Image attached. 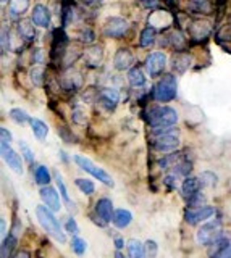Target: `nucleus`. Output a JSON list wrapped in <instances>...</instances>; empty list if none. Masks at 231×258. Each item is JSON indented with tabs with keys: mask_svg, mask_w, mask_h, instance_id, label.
<instances>
[{
	"mask_svg": "<svg viewBox=\"0 0 231 258\" xmlns=\"http://www.w3.org/2000/svg\"><path fill=\"white\" fill-rule=\"evenodd\" d=\"M141 118L150 126V129H166L177 126L178 111L168 105H149L142 108Z\"/></svg>",
	"mask_w": 231,
	"mask_h": 258,
	"instance_id": "obj_1",
	"label": "nucleus"
},
{
	"mask_svg": "<svg viewBox=\"0 0 231 258\" xmlns=\"http://www.w3.org/2000/svg\"><path fill=\"white\" fill-rule=\"evenodd\" d=\"M152 133V139H150V147L155 152H160L163 155L166 153H173L180 150L181 139H180V131L175 127H166V129H150Z\"/></svg>",
	"mask_w": 231,
	"mask_h": 258,
	"instance_id": "obj_2",
	"label": "nucleus"
},
{
	"mask_svg": "<svg viewBox=\"0 0 231 258\" xmlns=\"http://www.w3.org/2000/svg\"><path fill=\"white\" fill-rule=\"evenodd\" d=\"M36 218H37L39 224H41V228L45 231V234H49L53 240L60 242V244H65V242L68 240L65 228L62 226V221L55 216V213L52 212V210H49L44 205H37L36 207Z\"/></svg>",
	"mask_w": 231,
	"mask_h": 258,
	"instance_id": "obj_3",
	"label": "nucleus"
},
{
	"mask_svg": "<svg viewBox=\"0 0 231 258\" xmlns=\"http://www.w3.org/2000/svg\"><path fill=\"white\" fill-rule=\"evenodd\" d=\"M152 94V100L160 103H168L177 99L178 94V81L173 75H163L160 81H157V84L150 89Z\"/></svg>",
	"mask_w": 231,
	"mask_h": 258,
	"instance_id": "obj_4",
	"label": "nucleus"
},
{
	"mask_svg": "<svg viewBox=\"0 0 231 258\" xmlns=\"http://www.w3.org/2000/svg\"><path fill=\"white\" fill-rule=\"evenodd\" d=\"M71 158H73L75 163H76L79 168H81L84 173L91 174V176L94 177V179L100 181V184L107 185V187H113V185H115L113 179H111V176H110L103 168H100V166L95 165L91 158L83 157V155H73Z\"/></svg>",
	"mask_w": 231,
	"mask_h": 258,
	"instance_id": "obj_5",
	"label": "nucleus"
},
{
	"mask_svg": "<svg viewBox=\"0 0 231 258\" xmlns=\"http://www.w3.org/2000/svg\"><path fill=\"white\" fill-rule=\"evenodd\" d=\"M223 232H225V231H223L221 220H209V221H205L201 226V228L197 229L196 240H197L199 245L210 247L213 242L221 236Z\"/></svg>",
	"mask_w": 231,
	"mask_h": 258,
	"instance_id": "obj_6",
	"label": "nucleus"
},
{
	"mask_svg": "<svg viewBox=\"0 0 231 258\" xmlns=\"http://www.w3.org/2000/svg\"><path fill=\"white\" fill-rule=\"evenodd\" d=\"M217 213V208L213 205H201V207H188L183 215V220L189 226H199L204 221H209Z\"/></svg>",
	"mask_w": 231,
	"mask_h": 258,
	"instance_id": "obj_7",
	"label": "nucleus"
},
{
	"mask_svg": "<svg viewBox=\"0 0 231 258\" xmlns=\"http://www.w3.org/2000/svg\"><path fill=\"white\" fill-rule=\"evenodd\" d=\"M0 150H2V158L5 161V165L9 166L13 173H17V174L25 173V160H23L21 153H18L12 147V144L0 142Z\"/></svg>",
	"mask_w": 231,
	"mask_h": 258,
	"instance_id": "obj_8",
	"label": "nucleus"
},
{
	"mask_svg": "<svg viewBox=\"0 0 231 258\" xmlns=\"http://www.w3.org/2000/svg\"><path fill=\"white\" fill-rule=\"evenodd\" d=\"M68 47V36L63 28H57L52 32V47H50V58L52 61L62 60L63 55L67 53Z\"/></svg>",
	"mask_w": 231,
	"mask_h": 258,
	"instance_id": "obj_9",
	"label": "nucleus"
},
{
	"mask_svg": "<svg viewBox=\"0 0 231 258\" xmlns=\"http://www.w3.org/2000/svg\"><path fill=\"white\" fill-rule=\"evenodd\" d=\"M39 197L42 200V205L52 210L53 213H59L62 210V197L59 189H55L53 185H45V187L39 189Z\"/></svg>",
	"mask_w": 231,
	"mask_h": 258,
	"instance_id": "obj_10",
	"label": "nucleus"
},
{
	"mask_svg": "<svg viewBox=\"0 0 231 258\" xmlns=\"http://www.w3.org/2000/svg\"><path fill=\"white\" fill-rule=\"evenodd\" d=\"M202 189H204V184L199 176H189L186 179H183V182L180 185L183 200H185L186 204L189 200H193L196 196H199V194H202Z\"/></svg>",
	"mask_w": 231,
	"mask_h": 258,
	"instance_id": "obj_11",
	"label": "nucleus"
},
{
	"mask_svg": "<svg viewBox=\"0 0 231 258\" xmlns=\"http://www.w3.org/2000/svg\"><path fill=\"white\" fill-rule=\"evenodd\" d=\"M165 67H166V55L163 52L149 53L144 61V68L149 73V76H152V78L160 76L165 71Z\"/></svg>",
	"mask_w": 231,
	"mask_h": 258,
	"instance_id": "obj_12",
	"label": "nucleus"
},
{
	"mask_svg": "<svg viewBox=\"0 0 231 258\" xmlns=\"http://www.w3.org/2000/svg\"><path fill=\"white\" fill-rule=\"evenodd\" d=\"M99 103L103 110L107 111H115L118 103H120V92L113 87H102L97 94Z\"/></svg>",
	"mask_w": 231,
	"mask_h": 258,
	"instance_id": "obj_13",
	"label": "nucleus"
},
{
	"mask_svg": "<svg viewBox=\"0 0 231 258\" xmlns=\"http://www.w3.org/2000/svg\"><path fill=\"white\" fill-rule=\"evenodd\" d=\"M126 31H128V21L123 18H118V16L110 18L105 23V26H103V34L110 39H122L125 37Z\"/></svg>",
	"mask_w": 231,
	"mask_h": 258,
	"instance_id": "obj_14",
	"label": "nucleus"
},
{
	"mask_svg": "<svg viewBox=\"0 0 231 258\" xmlns=\"http://www.w3.org/2000/svg\"><path fill=\"white\" fill-rule=\"evenodd\" d=\"M189 36L191 39L194 40V42H202V40H205L207 37L210 36V32H212V26H210V23L209 21H205V20H193L189 23Z\"/></svg>",
	"mask_w": 231,
	"mask_h": 258,
	"instance_id": "obj_15",
	"label": "nucleus"
},
{
	"mask_svg": "<svg viewBox=\"0 0 231 258\" xmlns=\"http://www.w3.org/2000/svg\"><path fill=\"white\" fill-rule=\"evenodd\" d=\"M92 213L97 215L99 218H102L103 221L111 224V218H113L115 213V208H113V200L110 197H100L95 200L94 208H92Z\"/></svg>",
	"mask_w": 231,
	"mask_h": 258,
	"instance_id": "obj_16",
	"label": "nucleus"
},
{
	"mask_svg": "<svg viewBox=\"0 0 231 258\" xmlns=\"http://www.w3.org/2000/svg\"><path fill=\"white\" fill-rule=\"evenodd\" d=\"M53 179H55V184H57L59 192H60L62 202H63V204H65V207H67V210L70 212V215L76 213V212H78V207H76L75 202L71 200L70 192H68V187H67V184H65V181H63V177L60 176V173H59V171H53Z\"/></svg>",
	"mask_w": 231,
	"mask_h": 258,
	"instance_id": "obj_17",
	"label": "nucleus"
},
{
	"mask_svg": "<svg viewBox=\"0 0 231 258\" xmlns=\"http://www.w3.org/2000/svg\"><path fill=\"white\" fill-rule=\"evenodd\" d=\"M83 86V78L78 71H65V75L60 79V87L65 92H76L79 87Z\"/></svg>",
	"mask_w": 231,
	"mask_h": 258,
	"instance_id": "obj_18",
	"label": "nucleus"
},
{
	"mask_svg": "<svg viewBox=\"0 0 231 258\" xmlns=\"http://www.w3.org/2000/svg\"><path fill=\"white\" fill-rule=\"evenodd\" d=\"M186 155L183 152L177 150L173 153H166V155L160 157L157 160V166L162 169V171H166V173H171L175 168H177V165L180 163V161L185 158Z\"/></svg>",
	"mask_w": 231,
	"mask_h": 258,
	"instance_id": "obj_19",
	"label": "nucleus"
},
{
	"mask_svg": "<svg viewBox=\"0 0 231 258\" xmlns=\"http://www.w3.org/2000/svg\"><path fill=\"white\" fill-rule=\"evenodd\" d=\"M18 234L9 231V234L2 239V245H0V258H12L18 252Z\"/></svg>",
	"mask_w": 231,
	"mask_h": 258,
	"instance_id": "obj_20",
	"label": "nucleus"
},
{
	"mask_svg": "<svg viewBox=\"0 0 231 258\" xmlns=\"http://www.w3.org/2000/svg\"><path fill=\"white\" fill-rule=\"evenodd\" d=\"M133 63H134V55L131 53V50H128V48H120L113 56V67L118 71H126V70L130 71Z\"/></svg>",
	"mask_w": 231,
	"mask_h": 258,
	"instance_id": "obj_21",
	"label": "nucleus"
},
{
	"mask_svg": "<svg viewBox=\"0 0 231 258\" xmlns=\"http://www.w3.org/2000/svg\"><path fill=\"white\" fill-rule=\"evenodd\" d=\"M31 21H33L34 26L39 28H49L50 26V12L49 8L44 5H36L33 8V13H31Z\"/></svg>",
	"mask_w": 231,
	"mask_h": 258,
	"instance_id": "obj_22",
	"label": "nucleus"
},
{
	"mask_svg": "<svg viewBox=\"0 0 231 258\" xmlns=\"http://www.w3.org/2000/svg\"><path fill=\"white\" fill-rule=\"evenodd\" d=\"M133 223V213L126 208H115L113 218H111V224L117 229H126Z\"/></svg>",
	"mask_w": 231,
	"mask_h": 258,
	"instance_id": "obj_23",
	"label": "nucleus"
},
{
	"mask_svg": "<svg viewBox=\"0 0 231 258\" xmlns=\"http://www.w3.org/2000/svg\"><path fill=\"white\" fill-rule=\"evenodd\" d=\"M33 177H34L36 185H39V187H45V185H50V182H52L50 169L41 163L33 168Z\"/></svg>",
	"mask_w": 231,
	"mask_h": 258,
	"instance_id": "obj_24",
	"label": "nucleus"
},
{
	"mask_svg": "<svg viewBox=\"0 0 231 258\" xmlns=\"http://www.w3.org/2000/svg\"><path fill=\"white\" fill-rule=\"evenodd\" d=\"M191 63H193L191 55H188L185 52H177L171 58V68H173V71H177L181 75V73H185L188 68H191Z\"/></svg>",
	"mask_w": 231,
	"mask_h": 258,
	"instance_id": "obj_25",
	"label": "nucleus"
},
{
	"mask_svg": "<svg viewBox=\"0 0 231 258\" xmlns=\"http://www.w3.org/2000/svg\"><path fill=\"white\" fill-rule=\"evenodd\" d=\"M102 56H103V52L99 45H92L84 52V60L89 68H97L102 61Z\"/></svg>",
	"mask_w": 231,
	"mask_h": 258,
	"instance_id": "obj_26",
	"label": "nucleus"
},
{
	"mask_svg": "<svg viewBox=\"0 0 231 258\" xmlns=\"http://www.w3.org/2000/svg\"><path fill=\"white\" fill-rule=\"evenodd\" d=\"M126 252H128L130 258H147L144 242H141L138 239H130L126 242Z\"/></svg>",
	"mask_w": 231,
	"mask_h": 258,
	"instance_id": "obj_27",
	"label": "nucleus"
},
{
	"mask_svg": "<svg viewBox=\"0 0 231 258\" xmlns=\"http://www.w3.org/2000/svg\"><path fill=\"white\" fill-rule=\"evenodd\" d=\"M146 75H144V71H142L139 67H133L130 71H128V83L131 87L134 89H142L146 86Z\"/></svg>",
	"mask_w": 231,
	"mask_h": 258,
	"instance_id": "obj_28",
	"label": "nucleus"
},
{
	"mask_svg": "<svg viewBox=\"0 0 231 258\" xmlns=\"http://www.w3.org/2000/svg\"><path fill=\"white\" fill-rule=\"evenodd\" d=\"M31 129H33V134L37 141H45L47 136H49V126H47L42 119L39 118H31V123H29Z\"/></svg>",
	"mask_w": 231,
	"mask_h": 258,
	"instance_id": "obj_29",
	"label": "nucleus"
},
{
	"mask_svg": "<svg viewBox=\"0 0 231 258\" xmlns=\"http://www.w3.org/2000/svg\"><path fill=\"white\" fill-rule=\"evenodd\" d=\"M212 8L210 0H189V10L197 15H209Z\"/></svg>",
	"mask_w": 231,
	"mask_h": 258,
	"instance_id": "obj_30",
	"label": "nucleus"
},
{
	"mask_svg": "<svg viewBox=\"0 0 231 258\" xmlns=\"http://www.w3.org/2000/svg\"><path fill=\"white\" fill-rule=\"evenodd\" d=\"M75 185L79 189V192L83 194V196L89 197L92 194H95V184L92 179H87V177H76L75 179Z\"/></svg>",
	"mask_w": 231,
	"mask_h": 258,
	"instance_id": "obj_31",
	"label": "nucleus"
},
{
	"mask_svg": "<svg viewBox=\"0 0 231 258\" xmlns=\"http://www.w3.org/2000/svg\"><path fill=\"white\" fill-rule=\"evenodd\" d=\"M9 116H10V119L13 121V123L18 124V126H26V124L31 123V116L23 108H12L9 111Z\"/></svg>",
	"mask_w": 231,
	"mask_h": 258,
	"instance_id": "obj_32",
	"label": "nucleus"
},
{
	"mask_svg": "<svg viewBox=\"0 0 231 258\" xmlns=\"http://www.w3.org/2000/svg\"><path fill=\"white\" fill-rule=\"evenodd\" d=\"M168 44L175 48L177 52H185L186 50V39L183 36L181 31H175L173 34L168 36Z\"/></svg>",
	"mask_w": 231,
	"mask_h": 258,
	"instance_id": "obj_33",
	"label": "nucleus"
},
{
	"mask_svg": "<svg viewBox=\"0 0 231 258\" xmlns=\"http://www.w3.org/2000/svg\"><path fill=\"white\" fill-rule=\"evenodd\" d=\"M29 5V0H10V8L9 13L12 18H18L23 13L26 12V8Z\"/></svg>",
	"mask_w": 231,
	"mask_h": 258,
	"instance_id": "obj_34",
	"label": "nucleus"
},
{
	"mask_svg": "<svg viewBox=\"0 0 231 258\" xmlns=\"http://www.w3.org/2000/svg\"><path fill=\"white\" fill-rule=\"evenodd\" d=\"M70 247H71V250H73L75 255L83 256L86 253V250H87V242L81 236H71Z\"/></svg>",
	"mask_w": 231,
	"mask_h": 258,
	"instance_id": "obj_35",
	"label": "nucleus"
},
{
	"mask_svg": "<svg viewBox=\"0 0 231 258\" xmlns=\"http://www.w3.org/2000/svg\"><path fill=\"white\" fill-rule=\"evenodd\" d=\"M29 78H31V81H33L34 86L41 87L45 81V68L41 67V64H34L29 71Z\"/></svg>",
	"mask_w": 231,
	"mask_h": 258,
	"instance_id": "obj_36",
	"label": "nucleus"
},
{
	"mask_svg": "<svg viewBox=\"0 0 231 258\" xmlns=\"http://www.w3.org/2000/svg\"><path fill=\"white\" fill-rule=\"evenodd\" d=\"M155 40V28L154 26H147L142 29L141 37H139V47L146 48L149 45H152Z\"/></svg>",
	"mask_w": 231,
	"mask_h": 258,
	"instance_id": "obj_37",
	"label": "nucleus"
},
{
	"mask_svg": "<svg viewBox=\"0 0 231 258\" xmlns=\"http://www.w3.org/2000/svg\"><path fill=\"white\" fill-rule=\"evenodd\" d=\"M18 32L23 39L28 40V42L36 39V29H34L33 24H31V21H21L20 26H18Z\"/></svg>",
	"mask_w": 231,
	"mask_h": 258,
	"instance_id": "obj_38",
	"label": "nucleus"
},
{
	"mask_svg": "<svg viewBox=\"0 0 231 258\" xmlns=\"http://www.w3.org/2000/svg\"><path fill=\"white\" fill-rule=\"evenodd\" d=\"M75 20V7L70 4V0L63 2V8H62V24L63 28L68 26V24Z\"/></svg>",
	"mask_w": 231,
	"mask_h": 258,
	"instance_id": "obj_39",
	"label": "nucleus"
},
{
	"mask_svg": "<svg viewBox=\"0 0 231 258\" xmlns=\"http://www.w3.org/2000/svg\"><path fill=\"white\" fill-rule=\"evenodd\" d=\"M20 152H21V157H23V160H25V161H26V163H28L31 168H34V166H36V165H34V161H36V155H34L33 149H31L26 142L20 141Z\"/></svg>",
	"mask_w": 231,
	"mask_h": 258,
	"instance_id": "obj_40",
	"label": "nucleus"
},
{
	"mask_svg": "<svg viewBox=\"0 0 231 258\" xmlns=\"http://www.w3.org/2000/svg\"><path fill=\"white\" fill-rule=\"evenodd\" d=\"M59 136L65 144H76L78 142V136L67 126H59Z\"/></svg>",
	"mask_w": 231,
	"mask_h": 258,
	"instance_id": "obj_41",
	"label": "nucleus"
},
{
	"mask_svg": "<svg viewBox=\"0 0 231 258\" xmlns=\"http://www.w3.org/2000/svg\"><path fill=\"white\" fill-rule=\"evenodd\" d=\"M63 228H65V231L70 234V236H79V226H78L73 215L67 216L65 223H63Z\"/></svg>",
	"mask_w": 231,
	"mask_h": 258,
	"instance_id": "obj_42",
	"label": "nucleus"
},
{
	"mask_svg": "<svg viewBox=\"0 0 231 258\" xmlns=\"http://www.w3.org/2000/svg\"><path fill=\"white\" fill-rule=\"evenodd\" d=\"M163 187L166 190H177L178 189V176L173 174V173L165 174V177H163Z\"/></svg>",
	"mask_w": 231,
	"mask_h": 258,
	"instance_id": "obj_43",
	"label": "nucleus"
},
{
	"mask_svg": "<svg viewBox=\"0 0 231 258\" xmlns=\"http://www.w3.org/2000/svg\"><path fill=\"white\" fill-rule=\"evenodd\" d=\"M144 247H146V256L147 258H157V255H158V244L154 239H147L144 242Z\"/></svg>",
	"mask_w": 231,
	"mask_h": 258,
	"instance_id": "obj_44",
	"label": "nucleus"
},
{
	"mask_svg": "<svg viewBox=\"0 0 231 258\" xmlns=\"http://www.w3.org/2000/svg\"><path fill=\"white\" fill-rule=\"evenodd\" d=\"M199 177H201V181H202V184H204V187H205V185H215V184H217V181H218L217 174L212 173V171H204Z\"/></svg>",
	"mask_w": 231,
	"mask_h": 258,
	"instance_id": "obj_45",
	"label": "nucleus"
},
{
	"mask_svg": "<svg viewBox=\"0 0 231 258\" xmlns=\"http://www.w3.org/2000/svg\"><path fill=\"white\" fill-rule=\"evenodd\" d=\"M209 258H231V242H229V244H226L225 247L218 248L217 252L210 253Z\"/></svg>",
	"mask_w": 231,
	"mask_h": 258,
	"instance_id": "obj_46",
	"label": "nucleus"
},
{
	"mask_svg": "<svg viewBox=\"0 0 231 258\" xmlns=\"http://www.w3.org/2000/svg\"><path fill=\"white\" fill-rule=\"evenodd\" d=\"M79 39H81V42H86V44L94 42V39H95L94 31H92L91 28H84V29L81 31V34H79Z\"/></svg>",
	"mask_w": 231,
	"mask_h": 258,
	"instance_id": "obj_47",
	"label": "nucleus"
},
{
	"mask_svg": "<svg viewBox=\"0 0 231 258\" xmlns=\"http://www.w3.org/2000/svg\"><path fill=\"white\" fill-rule=\"evenodd\" d=\"M111 239H113V247H115V250H118V252H123V248H126V240L122 236H118V234H113V236H111Z\"/></svg>",
	"mask_w": 231,
	"mask_h": 258,
	"instance_id": "obj_48",
	"label": "nucleus"
},
{
	"mask_svg": "<svg viewBox=\"0 0 231 258\" xmlns=\"http://www.w3.org/2000/svg\"><path fill=\"white\" fill-rule=\"evenodd\" d=\"M13 137H12V133L7 129L5 126L0 129V142H7V144H12Z\"/></svg>",
	"mask_w": 231,
	"mask_h": 258,
	"instance_id": "obj_49",
	"label": "nucleus"
},
{
	"mask_svg": "<svg viewBox=\"0 0 231 258\" xmlns=\"http://www.w3.org/2000/svg\"><path fill=\"white\" fill-rule=\"evenodd\" d=\"M10 45H12L10 36H9V32H7V29H4V32H2V50H4V53L7 50H10Z\"/></svg>",
	"mask_w": 231,
	"mask_h": 258,
	"instance_id": "obj_50",
	"label": "nucleus"
},
{
	"mask_svg": "<svg viewBox=\"0 0 231 258\" xmlns=\"http://www.w3.org/2000/svg\"><path fill=\"white\" fill-rule=\"evenodd\" d=\"M44 60V56H42V50H34L33 52V61L36 64H41V61Z\"/></svg>",
	"mask_w": 231,
	"mask_h": 258,
	"instance_id": "obj_51",
	"label": "nucleus"
},
{
	"mask_svg": "<svg viewBox=\"0 0 231 258\" xmlns=\"http://www.w3.org/2000/svg\"><path fill=\"white\" fill-rule=\"evenodd\" d=\"M12 258H31V253L28 252V250H25V248H21V250H18L17 253H15Z\"/></svg>",
	"mask_w": 231,
	"mask_h": 258,
	"instance_id": "obj_52",
	"label": "nucleus"
},
{
	"mask_svg": "<svg viewBox=\"0 0 231 258\" xmlns=\"http://www.w3.org/2000/svg\"><path fill=\"white\" fill-rule=\"evenodd\" d=\"M0 234H2V239L7 236V234H9V232H7V220L4 216H2V220H0Z\"/></svg>",
	"mask_w": 231,
	"mask_h": 258,
	"instance_id": "obj_53",
	"label": "nucleus"
},
{
	"mask_svg": "<svg viewBox=\"0 0 231 258\" xmlns=\"http://www.w3.org/2000/svg\"><path fill=\"white\" fill-rule=\"evenodd\" d=\"M59 157H60V161H63L65 165L70 163V158H68V153L65 150H59Z\"/></svg>",
	"mask_w": 231,
	"mask_h": 258,
	"instance_id": "obj_54",
	"label": "nucleus"
},
{
	"mask_svg": "<svg viewBox=\"0 0 231 258\" xmlns=\"http://www.w3.org/2000/svg\"><path fill=\"white\" fill-rule=\"evenodd\" d=\"M79 2H83L84 5H97L102 2V0H79Z\"/></svg>",
	"mask_w": 231,
	"mask_h": 258,
	"instance_id": "obj_55",
	"label": "nucleus"
},
{
	"mask_svg": "<svg viewBox=\"0 0 231 258\" xmlns=\"http://www.w3.org/2000/svg\"><path fill=\"white\" fill-rule=\"evenodd\" d=\"M113 258H130V256H126L123 252H118V250H115V253H113Z\"/></svg>",
	"mask_w": 231,
	"mask_h": 258,
	"instance_id": "obj_56",
	"label": "nucleus"
}]
</instances>
